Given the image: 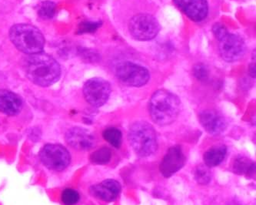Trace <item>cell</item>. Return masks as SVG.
<instances>
[{"mask_svg":"<svg viewBox=\"0 0 256 205\" xmlns=\"http://www.w3.org/2000/svg\"><path fill=\"white\" fill-rule=\"evenodd\" d=\"M26 76L36 85L48 87L61 77V67L56 60L45 53L32 54L24 59Z\"/></svg>","mask_w":256,"mask_h":205,"instance_id":"obj_1","label":"cell"},{"mask_svg":"<svg viewBox=\"0 0 256 205\" xmlns=\"http://www.w3.org/2000/svg\"><path fill=\"white\" fill-rule=\"evenodd\" d=\"M150 116L155 124L167 126L176 120L181 110V101L178 96L170 90H157L148 104Z\"/></svg>","mask_w":256,"mask_h":205,"instance_id":"obj_2","label":"cell"},{"mask_svg":"<svg viewBox=\"0 0 256 205\" xmlns=\"http://www.w3.org/2000/svg\"><path fill=\"white\" fill-rule=\"evenodd\" d=\"M10 39L20 52L32 55L44 51L45 37L35 26L28 24H18L10 30Z\"/></svg>","mask_w":256,"mask_h":205,"instance_id":"obj_3","label":"cell"},{"mask_svg":"<svg viewBox=\"0 0 256 205\" xmlns=\"http://www.w3.org/2000/svg\"><path fill=\"white\" fill-rule=\"evenodd\" d=\"M212 30L214 37L218 41V51L224 61L237 62L244 57L247 46L242 37L230 33L222 24H214Z\"/></svg>","mask_w":256,"mask_h":205,"instance_id":"obj_4","label":"cell"},{"mask_svg":"<svg viewBox=\"0 0 256 205\" xmlns=\"http://www.w3.org/2000/svg\"><path fill=\"white\" fill-rule=\"evenodd\" d=\"M128 139L130 145L140 157H150L158 149L156 132L148 122L138 120L132 124Z\"/></svg>","mask_w":256,"mask_h":205,"instance_id":"obj_5","label":"cell"},{"mask_svg":"<svg viewBox=\"0 0 256 205\" xmlns=\"http://www.w3.org/2000/svg\"><path fill=\"white\" fill-rule=\"evenodd\" d=\"M161 25L155 16L148 13H138L128 20L130 37L140 42H146L157 37Z\"/></svg>","mask_w":256,"mask_h":205,"instance_id":"obj_6","label":"cell"},{"mask_svg":"<svg viewBox=\"0 0 256 205\" xmlns=\"http://www.w3.org/2000/svg\"><path fill=\"white\" fill-rule=\"evenodd\" d=\"M40 161L47 169L54 171H62L70 165L71 153L60 143H46L40 150Z\"/></svg>","mask_w":256,"mask_h":205,"instance_id":"obj_7","label":"cell"},{"mask_svg":"<svg viewBox=\"0 0 256 205\" xmlns=\"http://www.w3.org/2000/svg\"><path fill=\"white\" fill-rule=\"evenodd\" d=\"M115 74L122 84L127 87H141L150 80V72L146 67L127 60L116 66Z\"/></svg>","mask_w":256,"mask_h":205,"instance_id":"obj_8","label":"cell"},{"mask_svg":"<svg viewBox=\"0 0 256 205\" xmlns=\"http://www.w3.org/2000/svg\"><path fill=\"white\" fill-rule=\"evenodd\" d=\"M82 91L87 103L98 108L106 104L111 95L112 87L105 79L94 77L86 82Z\"/></svg>","mask_w":256,"mask_h":205,"instance_id":"obj_9","label":"cell"},{"mask_svg":"<svg viewBox=\"0 0 256 205\" xmlns=\"http://www.w3.org/2000/svg\"><path fill=\"white\" fill-rule=\"evenodd\" d=\"M65 140L72 148L80 151H88L96 145L95 136L84 127H74L67 130Z\"/></svg>","mask_w":256,"mask_h":205,"instance_id":"obj_10","label":"cell"},{"mask_svg":"<svg viewBox=\"0 0 256 205\" xmlns=\"http://www.w3.org/2000/svg\"><path fill=\"white\" fill-rule=\"evenodd\" d=\"M186 161V157L181 146H173L168 149L163 157L160 165V172L163 177L168 178L181 170L185 166Z\"/></svg>","mask_w":256,"mask_h":205,"instance_id":"obj_11","label":"cell"},{"mask_svg":"<svg viewBox=\"0 0 256 205\" xmlns=\"http://www.w3.org/2000/svg\"><path fill=\"white\" fill-rule=\"evenodd\" d=\"M176 7L188 19L194 23L206 20L210 14V5L207 0H172Z\"/></svg>","mask_w":256,"mask_h":205,"instance_id":"obj_12","label":"cell"},{"mask_svg":"<svg viewBox=\"0 0 256 205\" xmlns=\"http://www.w3.org/2000/svg\"><path fill=\"white\" fill-rule=\"evenodd\" d=\"M202 127L212 135H218L227 128V121L222 114L216 110L207 109L198 114Z\"/></svg>","mask_w":256,"mask_h":205,"instance_id":"obj_13","label":"cell"},{"mask_svg":"<svg viewBox=\"0 0 256 205\" xmlns=\"http://www.w3.org/2000/svg\"><path fill=\"white\" fill-rule=\"evenodd\" d=\"M122 190L120 182L114 179H106L101 183L92 185L90 194L98 200L105 202H112L116 200Z\"/></svg>","mask_w":256,"mask_h":205,"instance_id":"obj_14","label":"cell"},{"mask_svg":"<svg viewBox=\"0 0 256 205\" xmlns=\"http://www.w3.org/2000/svg\"><path fill=\"white\" fill-rule=\"evenodd\" d=\"M24 107L22 99L14 92L0 90V113L7 116H16Z\"/></svg>","mask_w":256,"mask_h":205,"instance_id":"obj_15","label":"cell"},{"mask_svg":"<svg viewBox=\"0 0 256 205\" xmlns=\"http://www.w3.org/2000/svg\"><path fill=\"white\" fill-rule=\"evenodd\" d=\"M227 151V147L224 144H217L210 147L203 154L204 164L210 168L220 165L226 157Z\"/></svg>","mask_w":256,"mask_h":205,"instance_id":"obj_16","label":"cell"},{"mask_svg":"<svg viewBox=\"0 0 256 205\" xmlns=\"http://www.w3.org/2000/svg\"><path fill=\"white\" fill-rule=\"evenodd\" d=\"M232 170L238 175L252 177L256 173V163L248 157L240 156L234 160Z\"/></svg>","mask_w":256,"mask_h":205,"instance_id":"obj_17","label":"cell"},{"mask_svg":"<svg viewBox=\"0 0 256 205\" xmlns=\"http://www.w3.org/2000/svg\"><path fill=\"white\" fill-rule=\"evenodd\" d=\"M102 137L110 145L118 149L122 143V134L120 129L108 127L102 132Z\"/></svg>","mask_w":256,"mask_h":205,"instance_id":"obj_18","label":"cell"},{"mask_svg":"<svg viewBox=\"0 0 256 205\" xmlns=\"http://www.w3.org/2000/svg\"><path fill=\"white\" fill-rule=\"evenodd\" d=\"M112 151L108 147H102L92 153L90 161L98 165L106 164L111 160Z\"/></svg>","mask_w":256,"mask_h":205,"instance_id":"obj_19","label":"cell"},{"mask_svg":"<svg viewBox=\"0 0 256 205\" xmlns=\"http://www.w3.org/2000/svg\"><path fill=\"white\" fill-rule=\"evenodd\" d=\"M56 14V4L52 1H44L38 6L37 14L42 20H51Z\"/></svg>","mask_w":256,"mask_h":205,"instance_id":"obj_20","label":"cell"},{"mask_svg":"<svg viewBox=\"0 0 256 205\" xmlns=\"http://www.w3.org/2000/svg\"><path fill=\"white\" fill-rule=\"evenodd\" d=\"M194 177L197 183L201 185H206L212 180V173L210 167H207L204 163L197 166L194 170Z\"/></svg>","mask_w":256,"mask_h":205,"instance_id":"obj_21","label":"cell"},{"mask_svg":"<svg viewBox=\"0 0 256 205\" xmlns=\"http://www.w3.org/2000/svg\"><path fill=\"white\" fill-rule=\"evenodd\" d=\"M61 200L65 205H76L80 200V194L75 189L66 188L62 192Z\"/></svg>","mask_w":256,"mask_h":205,"instance_id":"obj_22","label":"cell"},{"mask_svg":"<svg viewBox=\"0 0 256 205\" xmlns=\"http://www.w3.org/2000/svg\"><path fill=\"white\" fill-rule=\"evenodd\" d=\"M102 23L101 21H96V22H91V21H85L81 23L78 29V34H92L94 33L100 28Z\"/></svg>","mask_w":256,"mask_h":205,"instance_id":"obj_23","label":"cell"},{"mask_svg":"<svg viewBox=\"0 0 256 205\" xmlns=\"http://www.w3.org/2000/svg\"><path fill=\"white\" fill-rule=\"evenodd\" d=\"M192 74L197 80L203 81L208 79V70L203 64H197L193 67Z\"/></svg>","mask_w":256,"mask_h":205,"instance_id":"obj_24","label":"cell"},{"mask_svg":"<svg viewBox=\"0 0 256 205\" xmlns=\"http://www.w3.org/2000/svg\"><path fill=\"white\" fill-rule=\"evenodd\" d=\"M248 74L251 76L252 78H256V63H252L248 68Z\"/></svg>","mask_w":256,"mask_h":205,"instance_id":"obj_25","label":"cell"}]
</instances>
